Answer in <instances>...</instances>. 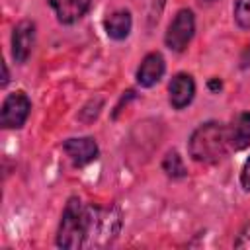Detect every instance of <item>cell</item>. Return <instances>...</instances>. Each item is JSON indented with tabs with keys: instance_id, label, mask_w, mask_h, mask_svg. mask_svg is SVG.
I'll return each mask as SVG.
<instances>
[{
	"instance_id": "5bb4252c",
	"label": "cell",
	"mask_w": 250,
	"mask_h": 250,
	"mask_svg": "<svg viewBox=\"0 0 250 250\" xmlns=\"http://www.w3.org/2000/svg\"><path fill=\"white\" fill-rule=\"evenodd\" d=\"M232 12H234V21L242 29H250V0H236Z\"/></svg>"
},
{
	"instance_id": "2e32d148",
	"label": "cell",
	"mask_w": 250,
	"mask_h": 250,
	"mask_svg": "<svg viewBox=\"0 0 250 250\" xmlns=\"http://www.w3.org/2000/svg\"><path fill=\"white\" fill-rule=\"evenodd\" d=\"M240 184L246 191H250V158L246 160L244 168H242V174H240Z\"/></svg>"
},
{
	"instance_id": "5b68a950",
	"label": "cell",
	"mask_w": 250,
	"mask_h": 250,
	"mask_svg": "<svg viewBox=\"0 0 250 250\" xmlns=\"http://www.w3.org/2000/svg\"><path fill=\"white\" fill-rule=\"evenodd\" d=\"M31 109V102L25 92H14L10 94L4 104H2V113H0V123L4 129H20Z\"/></svg>"
},
{
	"instance_id": "ac0fdd59",
	"label": "cell",
	"mask_w": 250,
	"mask_h": 250,
	"mask_svg": "<svg viewBox=\"0 0 250 250\" xmlns=\"http://www.w3.org/2000/svg\"><path fill=\"white\" fill-rule=\"evenodd\" d=\"M209 88H211V90H221V80H217V78L211 80V82H209Z\"/></svg>"
},
{
	"instance_id": "ba28073f",
	"label": "cell",
	"mask_w": 250,
	"mask_h": 250,
	"mask_svg": "<svg viewBox=\"0 0 250 250\" xmlns=\"http://www.w3.org/2000/svg\"><path fill=\"white\" fill-rule=\"evenodd\" d=\"M193 94H195V82L189 74L180 72L170 80L168 96L174 109H184L186 105H189L193 100Z\"/></svg>"
},
{
	"instance_id": "8fae6325",
	"label": "cell",
	"mask_w": 250,
	"mask_h": 250,
	"mask_svg": "<svg viewBox=\"0 0 250 250\" xmlns=\"http://www.w3.org/2000/svg\"><path fill=\"white\" fill-rule=\"evenodd\" d=\"M229 145L232 150H242L250 145V113H238L229 127Z\"/></svg>"
},
{
	"instance_id": "ffe728a7",
	"label": "cell",
	"mask_w": 250,
	"mask_h": 250,
	"mask_svg": "<svg viewBox=\"0 0 250 250\" xmlns=\"http://www.w3.org/2000/svg\"><path fill=\"white\" fill-rule=\"evenodd\" d=\"M205 2H213V0H205Z\"/></svg>"
},
{
	"instance_id": "4fadbf2b",
	"label": "cell",
	"mask_w": 250,
	"mask_h": 250,
	"mask_svg": "<svg viewBox=\"0 0 250 250\" xmlns=\"http://www.w3.org/2000/svg\"><path fill=\"white\" fill-rule=\"evenodd\" d=\"M162 170L170 176V178H184L188 172H186V166L182 162V156L176 152V150H170L166 152L164 160H162Z\"/></svg>"
},
{
	"instance_id": "6da1fadb",
	"label": "cell",
	"mask_w": 250,
	"mask_h": 250,
	"mask_svg": "<svg viewBox=\"0 0 250 250\" xmlns=\"http://www.w3.org/2000/svg\"><path fill=\"white\" fill-rule=\"evenodd\" d=\"M188 148H189V156L195 162H203V164L219 162L230 148L229 127H225L223 123H217V121L199 125L191 133Z\"/></svg>"
},
{
	"instance_id": "d6986e66",
	"label": "cell",
	"mask_w": 250,
	"mask_h": 250,
	"mask_svg": "<svg viewBox=\"0 0 250 250\" xmlns=\"http://www.w3.org/2000/svg\"><path fill=\"white\" fill-rule=\"evenodd\" d=\"M8 84V68H6V64H4V78H2V86H6Z\"/></svg>"
},
{
	"instance_id": "9a60e30c",
	"label": "cell",
	"mask_w": 250,
	"mask_h": 250,
	"mask_svg": "<svg viewBox=\"0 0 250 250\" xmlns=\"http://www.w3.org/2000/svg\"><path fill=\"white\" fill-rule=\"evenodd\" d=\"M234 248H246V250H250V221L242 227L240 234L236 236V240H234Z\"/></svg>"
},
{
	"instance_id": "9c48e42d",
	"label": "cell",
	"mask_w": 250,
	"mask_h": 250,
	"mask_svg": "<svg viewBox=\"0 0 250 250\" xmlns=\"http://www.w3.org/2000/svg\"><path fill=\"white\" fill-rule=\"evenodd\" d=\"M164 68H166L164 57H162L160 53H148V55L141 61L139 68H137V82H139L143 88H150V86H154V84L162 78Z\"/></svg>"
},
{
	"instance_id": "e0dca14e",
	"label": "cell",
	"mask_w": 250,
	"mask_h": 250,
	"mask_svg": "<svg viewBox=\"0 0 250 250\" xmlns=\"http://www.w3.org/2000/svg\"><path fill=\"white\" fill-rule=\"evenodd\" d=\"M240 66L242 68H246V66H250V45L242 51V55H240Z\"/></svg>"
},
{
	"instance_id": "7c38bea8",
	"label": "cell",
	"mask_w": 250,
	"mask_h": 250,
	"mask_svg": "<svg viewBox=\"0 0 250 250\" xmlns=\"http://www.w3.org/2000/svg\"><path fill=\"white\" fill-rule=\"evenodd\" d=\"M131 25H133V20H131V14L127 10H117L113 12L107 20H105V33L115 39V41H121L129 35L131 31Z\"/></svg>"
},
{
	"instance_id": "52a82bcc",
	"label": "cell",
	"mask_w": 250,
	"mask_h": 250,
	"mask_svg": "<svg viewBox=\"0 0 250 250\" xmlns=\"http://www.w3.org/2000/svg\"><path fill=\"white\" fill-rule=\"evenodd\" d=\"M64 152L72 160L74 166H86L92 160L98 158V145L90 137H80V139H68L62 143Z\"/></svg>"
},
{
	"instance_id": "30bf717a",
	"label": "cell",
	"mask_w": 250,
	"mask_h": 250,
	"mask_svg": "<svg viewBox=\"0 0 250 250\" xmlns=\"http://www.w3.org/2000/svg\"><path fill=\"white\" fill-rule=\"evenodd\" d=\"M51 8L57 14L61 23H74L78 21L90 8V0H49Z\"/></svg>"
},
{
	"instance_id": "277c9868",
	"label": "cell",
	"mask_w": 250,
	"mask_h": 250,
	"mask_svg": "<svg viewBox=\"0 0 250 250\" xmlns=\"http://www.w3.org/2000/svg\"><path fill=\"white\" fill-rule=\"evenodd\" d=\"M193 31H195V18H193V12L184 8V10H180V12L174 16V20L170 21L168 31H166V35H164V41H166V45H168L172 51L182 53V51L188 47V43L191 41Z\"/></svg>"
},
{
	"instance_id": "7a4b0ae2",
	"label": "cell",
	"mask_w": 250,
	"mask_h": 250,
	"mask_svg": "<svg viewBox=\"0 0 250 250\" xmlns=\"http://www.w3.org/2000/svg\"><path fill=\"white\" fill-rule=\"evenodd\" d=\"M121 230V209L117 205H86V240L88 248L107 246Z\"/></svg>"
},
{
	"instance_id": "3957f363",
	"label": "cell",
	"mask_w": 250,
	"mask_h": 250,
	"mask_svg": "<svg viewBox=\"0 0 250 250\" xmlns=\"http://www.w3.org/2000/svg\"><path fill=\"white\" fill-rule=\"evenodd\" d=\"M86 240V205L78 197H70L59 225L57 246L80 248Z\"/></svg>"
},
{
	"instance_id": "8992f818",
	"label": "cell",
	"mask_w": 250,
	"mask_h": 250,
	"mask_svg": "<svg viewBox=\"0 0 250 250\" xmlns=\"http://www.w3.org/2000/svg\"><path fill=\"white\" fill-rule=\"evenodd\" d=\"M35 45V23L31 20H21L12 33V55L14 61L23 64Z\"/></svg>"
}]
</instances>
